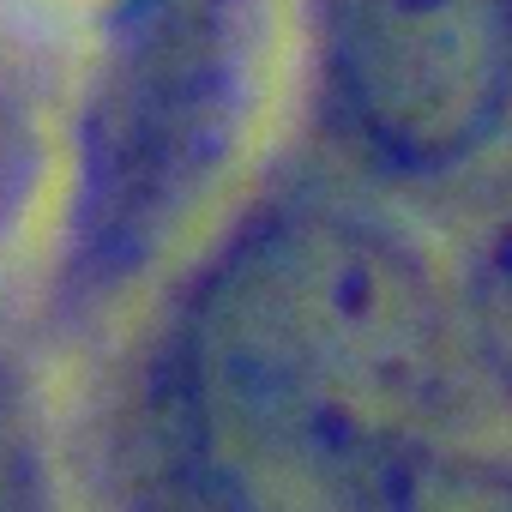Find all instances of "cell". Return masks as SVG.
Here are the masks:
<instances>
[{
  "label": "cell",
  "mask_w": 512,
  "mask_h": 512,
  "mask_svg": "<svg viewBox=\"0 0 512 512\" xmlns=\"http://www.w3.org/2000/svg\"><path fill=\"white\" fill-rule=\"evenodd\" d=\"M247 103L241 0H127L79 145V247L121 272L211 187Z\"/></svg>",
  "instance_id": "obj_2"
},
{
  "label": "cell",
  "mask_w": 512,
  "mask_h": 512,
  "mask_svg": "<svg viewBox=\"0 0 512 512\" xmlns=\"http://www.w3.org/2000/svg\"><path fill=\"white\" fill-rule=\"evenodd\" d=\"M476 326L494 368L512 380V223H500L476 253Z\"/></svg>",
  "instance_id": "obj_5"
},
{
  "label": "cell",
  "mask_w": 512,
  "mask_h": 512,
  "mask_svg": "<svg viewBox=\"0 0 512 512\" xmlns=\"http://www.w3.org/2000/svg\"><path fill=\"white\" fill-rule=\"evenodd\" d=\"M0 512H37L31 470H25V458H19V446H13L7 428H0Z\"/></svg>",
  "instance_id": "obj_6"
},
{
  "label": "cell",
  "mask_w": 512,
  "mask_h": 512,
  "mask_svg": "<svg viewBox=\"0 0 512 512\" xmlns=\"http://www.w3.org/2000/svg\"><path fill=\"white\" fill-rule=\"evenodd\" d=\"M187 380L241 476L386 482L440 398L434 284L380 229L272 217L211 272Z\"/></svg>",
  "instance_id": "obj_1"
},
{
  "label": "cell",
  "mask_w": 512,
  "mask_h": 512,
  "mask_svg": "<svg viewBox=\"0 0 512 512\" xmlns=\"http://www.w3.org/2000/svg\"><path fill=\"white\" fill-rule=\"evenodd\" d=\"M380 494L386 512H512V464L416 446L386 470Z\"/></svg>",
  "instance_id": "obj_4"
},
{
  "label": "cell",
  "mask_w": 512,
  "mask_h": 512,
  "mask_svg": "<svg viewBox=\"0 0 512 512\" xmlns=\"http://www.w3.org/2000/svg\"><path fill=\"white\" fill-rule=\"evenodd\" d=\"M350 127L398 169L464 163L512 103V0H320Z\"/></svg>",
  "instance_id": "obj_3"
}]
</instances>
